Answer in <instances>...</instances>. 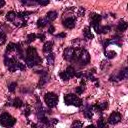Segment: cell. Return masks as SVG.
I'll return each mask as SVG.
<instances>
[{"instance_id":"obj_1","label":"cell","mask_w":128,"mask_h":128,"mask_svg":"<svg viewBox=\"0 0 128 128\" xmlns=\"http://www.w3.org/2000/svg\"><path fill=\"white\" fill-rule=\"evenodd\" d=\"M90 62V54L84 48H74V57L72 63L78 64L79 66H85Z\"/></svg>"},{"instance_id":"obj_2","label":"cell","mask_w":128,"mask_h":128,"mask_svg":"<svg viewBox=\"0 0 128 128\" xmlns=\"http://www.w3.org/2000/svg\"><path fill=\"white\" fill-rule=\"evenodd\" d=\"M4 64H5L6 68L10 72H15L16 70H20V71H25L26 70V65L24 63L18 61L17 58L13 57V56L5 55V57H4Z\"/></svg>"},{"instance_id":"obj_3","label":"cell","mask_w":128,"mask_h":128,"mask_svg":"<svg viewBox=\"0 0 128 128\" xmlns=\"http://www.w3.org/2000/svg\"><path fill=\"white\" fill-rule=\"evenodd\" d=\"M25 63L28 67H34L41 63V58L37 53V50L34 47L29 46L26 49V57H25Z\"/></svg>"},{"instance_id":"obj_4","label":"cell","mask_w":128,"mask_h":128,"mask_svg":"<svg viewBox=\"0 0 128 128\" xmlns=\"http://www.w3.org/2000/svg\"><path fill=\"white\" fill-rule=\"evenodd\" d=\"M64 102L66 105H69V106H75V107H80L82 105V100L75 94H72V93H69V94H66L64 96Z\"/></svg>"},{"instance_id":"obj_5","label":"cell","mask_w":128,"mask_h":128,"mask_svg":"<svg viewBox=\"0 0 128 128\" xmlns=\"http://www.w3.org/2000/svg\"><path fill=\"white\" fill-rule=\"evenodd\" d=\"M16 123V119L7 112H3L0 115V124L4 127H12Z\"/></svg>"},{"instance_id":"obj_6","label":"cell","mask_w":128,"mask_h":128,"mask_svg":"<svg viewBox=\"0 0 128 128\" xmlns=\"http://www.w3.org/2000/svg\"><path fill=\"white\" fill-rule=\"evenodd\" d=\"M44 101L49 108H53L58 103V96L53 92H48L44 95Z\"/></svg>"},{"instance_id":"obj_7","label":"cell","mask_w":128,"mask_h":128,"mask_svg":"<svg viewBox=\"0 0 128 128\" xmlns=\"http://www.w3.org/2000/svg\"><path fill=\"white\" fill-rule=\"evenodd\" d=\"M102 19V16L96 13H92L90 16V25L94 28L95 32L99 34V29H100V21Z\"/></svg>"},{"instance_id":"obj_8","label":"cell","mask_w":128,"mask_h":128,"mask_svg":"<svg viewBox=\"0 0 128 128\" xmlns=\"http://www.w3.org/2000/svg\"><path fill=\"white\" fill-rule=\"evenodd\" d=\"M120 121H121V114H120L119 112H112V113L109 115V117H108L107 123L114 125V124L119 123Z\"/></svg>"},{"instance_id":"obj_9","label":"cell","mask_w":128,"mask_h":128,"mask_svg":"<svg viewBox=\"0 0 128 128\" xmlns=\"http://www.w3.org/2000/svg\"><path fill=\"white\" fill-rule=\"evenodd\" d=\"M73 57H74V48L73 47H67L63 52V58L66 61L72 62Z\"/></svg>"},{"instance_id":"obj_10","label":"cell","mask_w":128,"mask_h":128,"mask_svg":"<svg viewBox=\"0 0 128 128\" xmlns=\"http://www.w3.org/2000/svg\"><path fill=\"white\" fill-rule=\"evenodd\" d=\"M107 108H108V103H107V102H102V103L93 105V111H94V113H95V112H97V113H102V111L106 110Z\"/></svg>"},{"instance_id":"obj_11","label":"cell","mask_w":128,"mask_h":128,"mask_svg":"<svg viewBox=\"0 0 128 128\" xmlns=\"http://www.w3.org/2000/svg\"><path fill=\"white\" fill-rule=\"evenodd\" d=\"M63 25L64 27L68 28V29H72L75 27V18L73 17H67L63 20Z\"/></svg>"},{"instance_id":"obj_12","label":"cell","mask_w":128,"mask_h":128,"mask_svg":"<svg viewBox=\"0 0 128 128\" xmlns=\"http://www.w3.org/2000/svg\"><path fill=\"white\" fill-rule=\"evenodd\" d=\"M49 74L46 72V71H41V77H40V81H39V84H38V87H43L49 80Z\"/></svg>"},{"instance_id":"obj_13","label":"cell","mask_w":128,"mask_h":128,"mask_svg":"<svg viewBox=\"0 0 128 128\" xmlns=\"http://www.w3.org/2000/svg\"><path fill=\"white\" fill-rule=\"evenodd\" d=\"M83 114H84V117L85 118H88V119H91L93 117V114H94V111H93V106H87L86 109L83 111Z\"/></svg>"},{"instance_id":"obj_14","label":"cell","mask_w":128,"mask_h":128,"mask_svg":"<svg viewBox=\"0 0 128 128\" xmlns=\"http://www.w3.org/2000/svg\"><path fill=\"white\" fill-rule=\"evenodd\" d=\"M52 47H53V42H52V41H47V42H45L44 45H43V52L46 53V54L51 53Z\"/></svg>"},{"instance_id":"obj_15","label":"cell","mask_w":128,"mask_h":128,"mask_svg":"<svg viewBox=\"0 0 128 128\" xmlns=\"http://www.w3.org/2000/svg\"><path fill=\"white\" fill-rule=\"evenodd\" d=\"M127 75H128V68L125 67L123 70H121V71L118 73L116 79H117V81H118V80H123V79H125V78L127 77Z\"/></svg>"},{"instance_id":"obj_16","label":"cell","mask_w":128,"mask_h":128,"mask_svg":"<svg viewBox=\"0 0 128 128\" xmlns=\"http://www.w3.org/2000/svg\"><path fill=\"white\" fill-rule=\"evenodd\" d=\"M56 17H57V12L56 11H49L47 14H46V20L48 21V22H52V21H54L55 19H56Z\"/></svg>"},{"instance_id":"obj_17","label":"cell","mask_w":128,"mask_h":128,"mask_svg":"<svg viewBox=\"0 0 128 128\" xmlns=\"http://www.w3.org/2000/svg\"><path fill=\"white\" fill-rule=\"evenodd\" d=\"M83 35H84V37H85L86 39H88V40L94 38V35H93V33L91 32V30H90L89 27H85V28H84V30H83Z\"/></svg>"},{"instance_id":"obj_18","label":"cell","mask_w":128,"mask_h":128,"mask_svg":"<svg viewBox=\"0 0 128 128\" xmlns=\"http://www.w3.org/2000/svg\"><path fill=\"white\" fill-rule=\"evenodd\" d=\"M127 26H128V23L127 22H124V21L119 22V24L117 25L116 30H117V32H124V31H126Z\"/></svg>"},{"instance_id":"obj_19","label":"cell","mask_w":128,"mask_h":128,"mask_svg":"<svg viewBox=\"0 0 128 128\" xmlns=\"http://www.w3.org/2000/svg\"><path fill=\"white\" fill-rule=\"evenodd\" d=\"M65 72H66V74L69 76V78H72V77H74V76H75L76 70H75V68H74L72 65H69V66L66 68Z\"/></svg>"},{"instance_id":"obj_20","label":"cell","mask_w":128,"mask_h":128,"mask_svg":"<svg viewBox=\"0 0 128 128\" xmlns=\"http://www.w3.org/2000/svg\"><path fill=\"white\" fill-rule=\"evenodd\" d=\"M6 18H7L8 21L14 22L15 19L17 18V12H15V11H9V12L6 14Z\"/></svg>"},{"instance_id":"obj_21","label":"cell","mask_w":128,"mask_h":128,"mask_svg":"<svg viewBox=\"0 0 128 128\" xmlns=\"http://www.w3.org/2000/svg\"><path fill=\"white\" fill-rule=\"evenodd\" d=\"M97 127L98 128H107L108 127V123L103 117H100L98 122H97Z\"/></svg>"},{"instance_id":"obj_22","label":"cell","mask_w":128,"mask_h":128,"mask_svg":"<svg viewBox=\"0 0 128 128\" xmlns=\"http://www.w3.org/2000/svg\"><path fill=\"white\" fill-rule=\"evenodd\" d=\"M15 51H16V54L20 57V58H24V54H23V49H22V46L20 43H17L16 44V48H15Z\"/></svg>"},{"instance_id":"obj_23","label":"cell","mask_w":128,"mask_h":128,"mask_svg":"<svg viewBox=\"0 0 128 128\" xmlns=\"http://www.w3.org/2000/svg\"><path fill=\"white\" fill-rule=\"evenodd\" d=\"M14 107H16V108H21L23 105H24V103H23V101L20 99V98H15L13 101H12V103H11Z\"/></svg>"},{"instance_id":"obj_24","label":"cell","mask_w":128,"mask_h":128,"mask_svg":"<svg viewBox=\"0 0 128 128\" xmlns=\"http://www.w3.org/2000/svg\"><path fill=\"white\" fill-rule=\"evenodd\" d=\"M47 24H49V22L46 20V18H40L37 21V26L39 28H44L45 26H47Z\"/></svg>"},{"instance_id":"obj_25","label":"cell","mask_w":128,"mask_h":128,"mask_svg":"<svg viewBox=\"0 0 128 128\" xmlns=\"http://www.w3.org/2000/svg\"><path fill=\"white\" fill-rule=\"evenodd\" d=\"M54 59H55V56H54V54L52 52L46 55V60H47L48 65H53L54 64Z\"/></svg>"},{"instance_id":"obj_26","label":"cell","mask_w":128,"mask_h":128,"mask_svg":"<svg viewBox=\"0 0 128 128\" xmlns=\"http://www.w3.org/2000/svg\"><path fill=\"white\" fill-rule=\"evenodd\" d=\"M110 30H111V26H109V25H107V26H100L99 34H101V33L106 34V33H108Z\"/></svg>"},{"instance_id":"obj_27","label":"cell","mask_w":128,"mask_h":128,"mask_svg":"<svg viewBox=\"0 0 128 128\" xmlns=\"http://www.w3.org/2000/svg\"><path fill=\"white\" fill-rule=\"evenodd\" d=\"M15 48H16V44L15 43H13V42L9 43L8 46H7V48H6V53H10V52L15 51Z\"/></svg>"},{"instance_id":"obj_28","label":"cell","mask_w":128,"mask_h":128,"mask_svg":"<svg viewBox=\"0 0 128 128\" xmlns=\"http://www.w3.org/2000/svg\"><path fill=\"white\" fill-rule=\"evenodd\" d=\"M83 126V122L80 121V120H75L72 125H71V128H82Z\"/></svg>"},{"instance_id":"obj_29","label":"cell","mask_w":128,"mask_h":128,"mask_svg":"<svg viewBox=\"0 0 128 128\" xmlns=\"http://www.w3.org/2000/svg\"><path fill=\"white\" fill-rule=\"evenodd\" d=\"M21 3L24 4V5H26V6H32V5H36L37 4L36 0H29V1L28 0H22Z\"/></svg>"},{"instance_id":"obj_30","label":"cell","mask_w":128,"mask_h":128,"mask_svg":"<svg viewBox=\"0 0 128 128\" xmlns=\"http://www.w3.org/2000/svg\"><path fill=\"white\" fill-rule=\"evenodd\" d=\"M36 38H37V35L36 34H34V33H31V34H29L28 36H27V43H31V42H33L34 40H36Z\"/></svg>"},{"instance_id":"obj_31","label":"cell","mask_w":128,"mask_h":128,"mask_svg":"<svg viewBox=\"0 0 128 128\" xmlns=\"http://www.w3.org/2000/svg\"><path fill=\"white\" fill-rule=\"evenodd\" d=\"M16 87H17V83H16V82H12V83H10V84L8 85V90H9L11 93H13V92L15 91Z\"/></svg>"},{"instance_id":"obj_32","label":"cell","mask_w":128,"mask_h":128,"mask_svg":"<svg viewBox=\"0 0 128 128\" xmlns=\"http://www.w3.org/2000/svg\"><path fill=\"white\" fill-rule=\"evenodd\" d=\"M5 41H6V35L3 31H0V46L3 45L5 43Z\"/></svg>"},{"instance_id":"obj_33","label":"cell","mask_w":128,"mask_h":128,"mask_svg":"<svg viewBox=\"0 0 128 128\" xmlns=\"http://www.w3.org/2000/svg\"><path fill=\"white\" fill-rule=\"evenodd\" d=\"M105 54H106V56L109 58V59H111V58H114L115 56H116V52L115 51H106L105 50Z\"/></svg>"},{"instance_id":"obj_34","label":"cell","mask_w":128,"mask_h":128,"mask_svg":"<svg viewBox=\"0 0 128 128\" xmlns=\"http://www.w3.org/2000/svg\"><path fill=\"white\" fill-rule=\"evenodd\" d=\"M59 76H60V78H61L62 80H65V81L70 79V78H69V76L66 74V72H65V71H61V72H60V74H59Z\"/></svg>"},{"instance_id":"obj_35","label":"cell","mask_w":128,"mask_h":128,"mask_svg":"<svg viewBox=\"0 0 128 128\" xmlns=\"http://www.w3.org/2000/svg\"><path fill=\"white\" fill-rule=\"evenodd\" d=\"M36 2H37V4L42 5V6H45V5L49 4V0H36Z\"/></svg>"},{"instance_id":"obj_36","label":"cell","mask_w":128,"mask_h":128,"mask_svg":"<svg viewBox=\"0 0 128 128\" xmlns=\"http://www.w3.org/2000/svg\"><path fill=\"white\" fill-rule=\"evenodd\" d=\"M84 87H85V85H80V86H78V87L76 88V93H77V94H82L83 91H84Z\"/></svg>"},{"instance_id":"obj_37","label":"cell","mask_w":128,"mask_h":128,"mask_svg":"<svg viewBox=\"0 0 128 128\" xmlns=\"http://www.w3.org/2000/svg\"><path fill=\"white\" fill-rule=\"evenodd\" d=\"M30 113H31V110H30V108H29V107H27L26 109H24V110H23V114H24L25 116H29V115H30Z\"/></svg>"},{"instance_id":"obj_38","label":"cell","mask_w":128,"mask_h":128,"mask_svg":"<svg viewBox=\"0 0 128 128\" xmlns=\"http://www.w3.org/2000/svg\"><path fill=\"white\" fill-rule=\"evenodd\" d=\"M36 35H37V38L40 39L41 41H44V40H45V34H43V33H39V34H36Z\"/></svg>"},{"instance_id":"obj_39","label":"cell","mask_w":128,"mask_h":128,"mask_svg":"<svg viewBox=\"0 0 128 128\" xmlns=\"http://www.w3.org/2000/svg\"><path fill=\"white\" fill-rule=\"evenodd\" d=\"M54 31H55V27H54L53 25H50L49 28H48V33H49V34H53Z\"/></svg>"},{"instance_id":"obj_40","label":"cell","mask_w":128,"mask_h":128,"mask_svg":"<svg viewBox=\"0 0 128 128\" xmlns=\"http://www.w3.org/2000/svg\"><path fill=\"white\" fill-rule=\"evenodd\" d=\"M56 37H57V38H65V37H66V34H65L64 32H62V33L57 34V35H56Z\"/></svg>"},{"instance_id":"obj_41","label":"cell","mask_w":128,"mask_h":128,"mask_svg":"<svg viewBox=\"0 0 128 128\" xmlns=\"http://www.w3.org/2000/svg\"><path fill=\"white\" fill-rule=\"evenodd\" d=\"M4 5H5V2L2 1V0H0V8H1L2 6H4Z\"/></svg>"},{"instance_id":"obj_42","label":"cell","mask_w":128,"mask_h":128,"mask_svg":"<svg viewBox=\"0 0 128 128\" xmlns=\"http://www.w3.org/2000/svg\"><path fill=\"white\" fill-rule=\"evenodd\" d=\"M86 128H96V127H95L94 125H89V126H87Z\"/></svg>"},{"instance_id":"obj_43","label":"cell","mask_w":128,"mask_h":128,"mask_svg":"<svg viewBox=\"0 0 128 128\" xmlns=\"http://www.w3.org/2000/svg\"><path fill=\"white\" fill-rule=\"evenodd\" d=\"M1 14H2V11H1V10H0V15H1Z\"/></svg>"}]
</instances>
